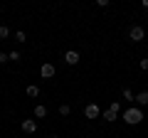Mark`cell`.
<instances>
[{
  "label": "cell",
  "mask_w": 148,
  "mask_h": 138,
  "mask_svg": "<svg viewBox=\"0 0 148 138\" xmlns=\"http://www.w3.org/2000/svg\"><path fill=\"white\" fill-rule=\"evenodd\" d=\"M123 121L128 123V126H138V123L143 121V111L138 106H131V109H126L123 111Z\"/></svg>",
  "instance_id": "cell-1"
},
{
  "label": "cell",
  "mask_w": 148,
  "mask_h": 138,
  "mask_svg": "<svg viewBox=\"0 0 148 138\" xmlns=\"http://www.w3.org/2000/svg\"><path fill=\"white\" fill-rule=\"evenodd\" d=\"M119 111H121V104H119V101H114V104L104 111V121L114 123V121H116V116H119Z\"/></svg>",
  "instance_id": "cell-2"
},
{
  "label": "cell",
  "mask_w": 148,
  "mask_h": 138,
  "mask_svg": "<svg viewBox=\"0 0 148 138\" xmlns=\"http://www.w3.org/2000/svg\"><path fill=\"white\" fill-rule=\"evenodd\" d=\"M128 37H131V40H133V42H141V40H143V37H146V30H143V27H141V25H133V27H131V30H128Z\"/></svg>",
  "instance_id": "cell-3"
},
{
  "label": "cell",
  "mask_w": 148,
  "mask_h": 138,
  "mask_svg": "<svg viewBox=\"0 0 148 138\" xmlns=\"http://www.w3.org/2000/svg\"><path fill=\"white\" fill-rule=\"evenodd\" d=\"M84 116H86V118H99V116H101V109L96 106V104H89V106L84 109Z\"/></svg>",
  "instance_id": "cell-4"
},
{
  "label": "cell",
  "mask_w": 148,
  "mask_h": 138,
  "mask_svg": "<svg viewBox=\"0 0 148 138\" xmlns=\"http://www.w3.org/2000/svg\"><path fill=\"white\" fill-rule=\"evenodd\" d=\"M40 74H42L45 79H52V77H54V64H49V62H45L42 67H40Z\"/></svg>",
  "instance_id": "cell-5"
},
{
  "label": "cell",
  "mask_w": 148,
  "mask_h": 138,
  "mask_svg": "<svg viewBox=\"0 0 148 138\" xmlns=\"http://www.w3.org/2000/svg\"><path fill=\"white\" fill-rule=\"evenodd\" d=\"M64 62H67L69 67H74V64H79V52H74V49H69V52L64 54Z\"/></svg>",
  "instance_id": "cell-6"
},
{
  "label": "cell",
  "mask_w": 148,
  "mask_h": 138,
  "mask_svg": "<svg viewBox=\"0 0 148 138\" xmlns=\"http://www.w3.org/2000/svg\"><path fill=\"white\" fill-rule=\"evenodd\" d=\"M22 131L25 133H35L37 131V121L35 118H25V121H22Z\"/></svg>",
  "instance_id": "cell-7"
},
{
  "label": "cell",
  "mask_w": 148,
  "mask_h": 138,
  "mask_svg": "<svg viewBox=\"0 0 148 138\" xmlns=\"http://www.w3.org/2000/svg\"><path fill=\"white\" fill-rule=\"evenodd\" d=\"M138 104V106H148V91H141V94H136V99H133Z\"/></svg>",
  "instance_id": "cell-8"
},
{
  "label": "cell",
  "mask_w": 148,
  "mask_h": 138,
  "mask_svg": "<svg viewBox=\"0 0 148 138\" xmlns=\"http://www.w3.org/2000/svg\"><path fill=\"white\" fill-rule=\"evenodd\" d=\"M27 96L37 99V96H40V86H37V84H30V86H27Z\"/></svg>",
  "instance_id": "cell-9"
},
{
  "label": "cell",
  "mask_w": 148,
  "mask_h": 138,
  "mask_svg": "<svg viewBox=\"0 0 148 138\" xmlns=\"http://www.w3.org/2000/svg\"><path fill=\"white\" fill-rule=\"evenodd\" d=\"M35 116L37 118H45V116H47V109H45L42 104H37V106H35Z\"/></svg>",
  "instance_id": "cell-10"
},
{
  "label": "cell",
  "mask_w": 148,
  "mask_h": 138,
  "mask_svg": "<svg viewBox=\"0 0 148 138\" xmlns=\"http://www.w3.org/2000/svg\"><path fill=\"white\" fill-rule=\"evenodd\" d=\"M69 113H72L69 104H62V106H59V116H69Z\"/></svg>",
  "instance_id": "cell-11"
},
{
  "label": "cell",
  "mask_w": 148,
  "mask_h": 138,
  "mask_svg": "<svg viewBox=\"0 0 148 138\" xmlns=\"http://www.w3.org/2000/svg\"><path fill=\"white\" fill-rule=\"evenodd\" d=\"M8 59H12V62H20V59H22V54H20V52H15V49H12V52L8 54Z\"/></svg>",
  "instance_id": "cell-12"
},
{
  "label": "cell",
  "mask_w": 148,
  "mask_h": 138,
  "mask_svg": "<svg viewBox=\"0 0 148 138\" xmlns=\"http://www.w3.org/2000/svg\"><path fill=\"white\" fill-rule=\"evenodd\" d=\"M8 35H10V30H8V25H0V40H5Z\"/></svg>",
  "instance_id": "cell-13"
},
{
  "label": "cell",
  "mask_w": 148,
  "mask_h": 138,
  "mask_svg": "<svg viewBox=\"0 0 148 138\" xmlns=\"http://www.w3.org/2000/svg\"><path fill=\"white\" fill-rule=\"evenodd\" d=\"M123 99H128V101H133L136 96H133V91L131 89H123Z\"/></svg>",
  "instance_id": "cell-14"
},
{
  "label": "cell",
  "mask_w": 148,
  "mask_h": 138,
  "mask_svg": "<svg viewBox=\"0 0 148 138\" xmlns=\"http://www.w3.org/2000/svg\"><path fill=\"white\" fill-rule=\"evenodd\" d=\"M15 40H17V42H27V37H25V32H15Z\"/></svg>",
  "instance_id": "cell-15"
},
{
  "label": "cell",
  "mask_w": 148,
  "mask_h": 138,
  "mask_svg": "<svg viewBox=\"0 0 148 138\" xmlns=\"http://www.w3.org/2000/svg\"><path fill=\"white\" fill-rule=\"evenodd\" d=\"M138 67H141L143 72H148V59H141V64H138Z\"/></svg>",
  "instance_id": "cell-16"
},
{
  "label": "cell",
  "mask_w": 148,
  "mask_h": 138,
  "mask_svg": "<svg viewBox=\"0 0 148 138\" xmlns=\"http://www.w3.org/2000/svg\"><path fill=\"white\" fill-rule=\"evenodd\" d=\"M3 62H8V54L5 52H0V64H3Z\"/></svg>",
  "instance_id": "cell-17"
},
{
  "label": "cell",
  "mask_w": 148,
  "mask_h": 138,
  "mask_svg": "<svg viewBox=\"0 0 148 138\" xmlns=\"http://www.w3.org/2000/svg\"><path fill=\"white\" fill-rule=\"evenodd\" d=\"M143 8H148V0H143Z\"/></svg>",
  "instance_id": "cell-18"
},
{
  "label": "cell",
  "mask_w": 148,
  "mask_h": 138,
  "mask_svg": "<svg viewBox=\"0 0 148 138\" xmlns=\"http://www.w3.org/2000/svg\"><path fill=\"white\" fill-rule=\"evenodd\" d=\"M49 138H59V136H49Z\"/></svg>",
  "instance_id": "cell-19"
}]
</instances>
